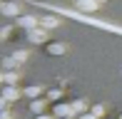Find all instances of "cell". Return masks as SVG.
Wrapping results in <instances>:
<instances>
[{
  "label": "cell",
  "mask_w": 122,
  "mask_h": 119,
  "mask_svg": "<svg viewBox=\"0 0 122 119\" xmlns=\"http://www.w3.org/2000/svg\"><path fill=\"white\" fill-rule=\"evenodd\" d=\"M80 119H97V114H92V112L87 114V112H85V114H80Z\"/></svg>",
  "instance_id": "obj_17"
},
{
  "label": "cell",
  "mask_w": 122,
  "mask_h": 119,
  "mask_svg": "<svg viewBox=\"0 0 122 119\" xmlns=\"http://www.w3.org/2000/svg\"><path fill=\"white\" fill-rule=\"evenodd\" d=\"M27 40H30L32 45H42V42H47V30L42 27V25H37V27L27 30Z\"/></svg>",
  "instance_id": "obj_1"
},
{
  "label": "cell",
  "mask_w": 122,
  "mask_h": 119,
  "mask_svg": "<svg viewBox=\"0 0 122 119\" xmlns=\"http://www.w3.org/2000/svg\"><path fill=\"white\" fill-rule=\"evenodd\" d=\"M120 119H122V114H120Z\"/></svg>",
  "instance_id": "obj_21"
},
{
  "label": "cell",
  "mask_w": 122,
  "mask_h": 119,
  "mask_svg": "<svg viewBox=\"0 0 122 119\" xmlns=\"http://www.w3.org/2000/svg\"><path fill=\"white\" fill-rule=\"evenodd\" d=\"M3 97L8 102H18L20 99V89L15 87V84H5V92H3Z\"/></svg>",
  "instance_id": "obj_7"
},
{
  "label": "cell",
  "mask_w": 122,
  "mask_h": 119,
  "mask_svg": "<svg viewBox=\"0 0 122 119\" xmlns=\"http://www.w3.org/2000/svg\"><path fill=\"white\" fill-rule=\"evenodd\" d=\"M97 3H105V0H97Z\"/></svg>",
  "instance_id": "obj_20"
},
{
  "label": "cell",
  "mask_w": 122,
  "mask_h": 119,
  "mask_svg": "<svg viewBox=\"0 0 122 119\" xmlns=\"http://www.w3.org/2000/svg\"><path fill=\"white\" fill-rule=\"evenodd\" d=\"M3 67H5V69H15V67H18V62H15V60H13V55L3 60Z\"/></svg>",
  "instance_id": "obj_14"
},
{
  "label": "cell",
  "mask_w": 122,
  "mask_h": 119,
  "mask_svg": "<svg viewBox=\"0 0 122 119\" xmlns=\"http://www.w3.org/2000/svg\"><path fill=\"white\" fill-rule=\"evenodd\" d=\"M18 25L23 30H32L40 25V18H35V15H23V18H18Z\"/></svg>",
  "instance_id": "obj_5"
},
{
  "label": "cell",
  "mask_w": 122,
  "mask_h": 119,
  "mask_svg": "<svg viewBox=\"0 0 122 119\" xmlns=\"http://www.w3.org/2000/svg\"><path fill=\"white\" fill-rule=\"evenodd\" d=\"M47 52H50V55H62V52H65V45H62V42H52V45L47 47Z\"/></svg>",
  "instance_id": "obj_10"
},
{
  "label": "cell",
  "mask_w": 122,
  "mask_h": 119,
  "mask_svg": "<svg viewBox=\"0 0 122 119\" xmlns=\"http://www.w3.org/2000/svg\"><path fill=\"white\" fill-rule=\"evenodd\" d=\"M13 60H15L18 64H23L25 60H27V52H25V50H18V52H13Z\"/></svg>",
  "instance_id": "obj_13"
},
{
  "label": "cell",
  "mask_w": 122,
  "mask_h": 119,
  "mask_svg": "<svg viewBox=\"0 0 122 119\" xmlns=\"http://www.w3.org/2000/svg\"><path fill=\"white\" fill-rule=\"evenodd\" d=\"M30 109L35 112V114H42V109H45V102H42V99H32V102H30Z\"/></svg>",
  "instance_id": "obj_11"
},
{
  "label": "cell",
  "mask_w": 122,
  "mask_h": 119,
  "mask_svg": "<svg viewBox=\"0 0 122 119\" xmlns=\"http://www.w3.org/2000/svg\"><path fill=\"white\" fill-rule=\"evenodd\" d=\"M72 3H75L77 10H82V13H95V10L100 8L97 0H72Z\"/></svg>",
  "instance_id": "obj_4"
},
{
  "label": "cell",
  "mask_w": 122,
  "mask_h": 119,
  "mask_svg": "<svg viewBox=\"0 0 122 119\" xmlns=\"http://www.w3.org/2000/svg\"><path fill=\"white\" fill-rule=\"evenodd\" d=\"M23 94L27 97V99H37V97L42 94V87H37V84H32V87H27V89L23 92Z\"/></svg>",
  "instance_id": "obj_9"
},
{
  "label": "cell",
  "mask_w": 122,
  "mask_h": 119,
  "mask_svg": "<svg viewBox=\"0 0 122 119\" xmlns=\"http://www.w3.org/2000/svg\"><path fill=\"white\" fill-rule=\"evenodd\" d=\"M0 13H3L5 18H20V5L13 3V0H8V3L0 5Z\"/></svg>",
  "instance_id": "obj_2"
},
{
  "label": "cell",
  "mask_w": 122,
  "mask_h": 119,
  "mask_svg": "<svg viewBox=\"0 0 122 119\" xmlns=\"http://www.w3.org/2000/svg\"><path fill=\"white\" fill-rule=\"evenodd\" d=\"M92 114L102 117V114H105V107H102V104H95V107H92Z\"/></svg>",
  "instance_id": "obj_15"
},
{
  "label": "cell",
  "mask_w": 122,
  "mask_h": 119,
  "mask_svg": "<svg viewBox=\"0 0 122 119\" xmlns=\"http://www.w3.org/2000/svg\"><path fill=\"white\" fill-rule=\"evenodd\" d=\"M40 25L45 30H55V27H60V18H57V15H42V18H40Z\"/></svg>",
  "instance_id": "obj_6"
},
{
  "label": "cell",
  "mask_w": 122,
  "mask_h": 119,
  "mask_svg": "<svg viewBox=\"0 0 122 119\" xmlns=\"http://www.w3.org/2000/svg\"><path fill=\"white\" fill-rule=\"evenodd\" d=\"M35 119H57V117H47V114H37Z\"/></svg>",
  "instance_id": "obj_19"
},
{
  "label": "cell",
  "mask_w": 122,
  "mask_h": 119,
  "mask_svg": "<svg viewBox=\"0 0 122 119\" xmlns=\"http://www.w3.org/2000/svg\"><path fill=\"white\" fill-rule=\"evenodd\" d=\"M55 117L57 119H75L72 104H55Z\"/></svg>",
  "instance_id": "obj_3"
},
{
  "label": "cell",
  "mask_w": 122,
  "mask_h": 119,
  "mask_svg": "<svg viewBox=\"0 0 122 119\" xmlns=\"http://www.w3.org/2000/svg\"><path fill=\"white\" fill-rule=\"evenodd\" d=\"M18 79H20V72H18V69H5V72H3V82L5 84H15Z\"/></svg>",
  "instance_id": "obj_8"
},
{
  "label": "cell",
  "mask_w": 122,
  "mask_h": 119,
  "mask_svg": "<svg viewBox=\"0 0 122 119\" xmlns=\"http://www.w3.org/2000/svg\"><path fill=\"white\" fill-rule=\"evenodd\" d=\"M0 119H13V117H10V112H8V109H3V114H0Z\"/></svg>",
  "instance_id": "obj_18"
},
{
  "label": "cell",
  "mask_w": 122,
  "mask_h": 119,
  "mask_svg": "<svg viewBox=\"0 0 122 119\" xmlns=\"http://www.w3.org/2000/svg\"><path fill=\"white\" fill-rule=\"evenodd\" d=\"M72 109H75V114H85V109H87L85 99H75L72 102Z\"/></svg>",
  "instance_id": "obj_12"
},
{
  "label": "cell",
  "mask_w": 122,
  "mask_h": 119,
  "mask_svg": "<svg viewBox=\"0 0 122 119\" xmlns=\"http://www.w3.org/2000/svg\"><path fill=\"white\" fill-rule=\"evenodd\" d=\"M47 97H50V99H57V97H60V89H50Z\"/></svg>",
  "instance_id": "obj_16"
}]
</instances>
